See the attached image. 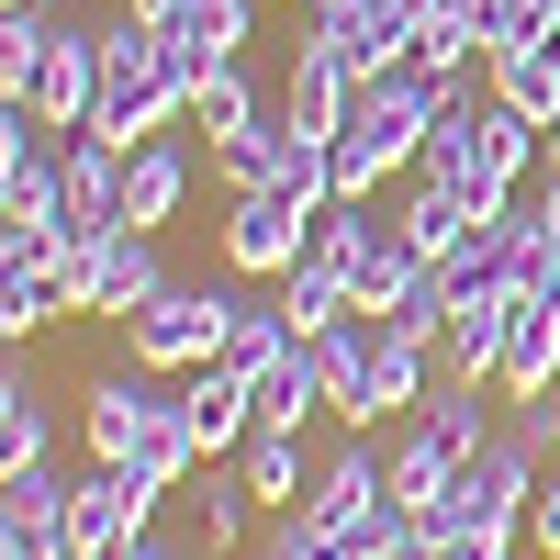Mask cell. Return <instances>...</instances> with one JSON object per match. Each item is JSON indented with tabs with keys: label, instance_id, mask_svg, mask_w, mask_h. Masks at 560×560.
I'll list each match as a JSON object with an SVG mask.
<instances>
[{
	"label": "cell",
	"instance_id": "obj_5",
	"mask_svg": "<svg viewBox=\"0 0 560 560\" xmlns=\"http://www.w3.org/2000/svg\"><path fill=\"white\" fill-rule=\"evenodd\" d=\"M314 224H325V202H314V191H292V179H258V191H236V202H224L213 247H224V269L280 280V269L314 247Z\"/></svg>",
	"mask_w": 560,
	"mask_h": 560
},
{
	"label": "cell",
	"instance_id": "obj_25",
	"mask_svg": "<svg viewBox=\"0 0 560 560\" xmlns=\"http://www.w3.org/2000/svg\"><path fill=\"white\" fill-rule=\"evenodd\" d=\"M68 314V292H57V269H23V258H0V337H34V325H57Z\"/></svg>",
	"mask_w": 560,
	"mask_h": 560
},
{
	"label": "cell",
	"instance_id": "obj_31",
	"mask_svg": "<svg viewBox=\"0 0 560 560\" xmlns=\"http://www.w3.org/2000/svg\"><path fill=\"white\" fill-rule=\"evenodd\" d=\"M538 147H549V179H560V113H549V124H538Z\"/></svg>",
	"mask_w": 560,
	"mask_h": 560
},
{
	"label": "cell",
	"instance_id": "obj_30",
	"mask_svg": "<svg viewBox=\"0 0 560 560\" xmlns=\"http://www.w3.org/2000/svg\"><path fill=\"white\" fill-rule=\"evenodd\" d=\"M538 427H549V459H560V382L538 393Z\"/></svg>",
	"mask_w": 560,
	"mask_h": 560
},
{
	"label": "cell",
	"instance_id": "obj_2",
	"mask_svg": "<svg viewBox=\"0 0 560 560\" xmlns=\"http://www.w3.org/2000/svg\"><path fill=\"white\" fill-rule=\"evenodd\" d=\"M527 168H549L538 124H527L516 102H493V90H471V79H459V102L438 113L427 158H415V179H438V191H459L471 213H504V202H516V179H527Z\"/></svg>",
	"mask_w": 560,
	"mask_h": 560
},
{
	"label": "cell",
	"instance_id": "obj_10",
	"mask_svg": "<svg viewBox=\"0 0 560 560\" xmlns=\"http://www.w3.org/2000/svg\"><path fill=\"white\" fill-rule=\"evenodd\" d=\"M459 471H471V448H459L438 415H415V427H404V448H393V493L415 504V527H438V516H448Z\"/></svg>",
	"mask_w": 560,
	"mask_h": 560
},
{
	"label": "cell",
	"instance_id": "obj_26",
	"mask_svg": "<svg viewBox=\"0 0 560 560\" xmlns=\"http://www.w3.org/2000/svg\"><path fill=\"white\" fill-rule=\"evenodd\" d=\"M471 34H482V57H504V45H538V0H471Z\"/></svg>",
	"mask_w": 560,
	"mask_h": 560
},
{
	"label": "cell",
	"instance_id": "obj_24",
	"mask_svg": "<svg viewBox=\"0 0 560 560\" xmlns=\"http://www.w3.org/2000/svg\"><path fill=\"white\" fill-rule=\"evenodd\" d=\"M280 348H292V314H280V303H236V337H224V359H213V370H236V382L258 393Z\"/></svg>",
	"mask_w": 560,
	"mask_h": 560
},
{
	"label": "cell",
	"instance_id": "obj_16",
	"mask_svg": "<svg viewBox=\"0 0 560 560\" xmlns=\"http://www.w3.org/2000/svg\"><path fill=\"white\" fill-rule=\"evenodd\" d=\"M348 102H359V79L325 57V45H292V79H280V113H292L303 135H337L348 124Z\"/></svg>",
	"mask_w": 560,
	"mask_h": 560
},
{
	"label": "cell",
	"instance_id": "obj_12",
	"mask_svg": "<svg viewBox=\"0 0 560 560\" xmlns=\"http://www.w3.org/2000/svg\"><path fill=\"white\" fill-rule=\"evenodd\" d=\"M179 202H191V147L179 135H147V147H124V224H179Z\"/></svg>",
	"mask_w": 560,
	"mask_h": 560
},
{
	"label": "cell",
	"instance_id": "obj_4",
	"mask_svg": "<svg viewBox=\"0 0 560 560\" xmlns=\"http://www.w3.org/2000/svg\"><path fill=\"white\" fill-rule=\"evenodd\" d=\"M224 337H236V292H213V280H168V292L147 314H124V359H147V370H213Z\"/></svg>",
	"mask_w": 560,
	"mask_h": 560
},
{
	"label": "cell",
	"instance_id": "obj_29",
	"mask_svg": "<svg viewBox=\"0 0 560 560\" xmlns=\"http://www.w3.org/2000/svg\"><path fill=\"white\" fill-rule=\"evenodd\" d=\"M538 213H549V280H560V179H538Z\"/></svg>",
	"mask_w": 560,
	"mask_h": 560
},
{
	"label": "cell",
	"instance_id": "obj_19",
	"mask_svg": "<svg viewBox=\"0 0 560 560\" xmlns=\"http://www.w3.org/2000/svg\"><path fill=\"white\" fill-rule=\"evenodd\" d=\"M493 68V102H516L527 124H549L560 113V45L538 34V45H504V57H482Z\"/></svg>",
	"mask_w": 560,
	"mask_h": 560
},
{
	"label": "cell",
	"instance_id": "obj_32",
	"mask_svg": "<svg viewBox=\"0 0 560 560\" xmlns=\"http://www.w3.org/2000/svg\"><path fill=\"white\" fill-rule=\"evenodd\" d=\"M280 12H292V0H280Z\"/></svg>",
	"mask_w": 560,
	"mask_h": 560
},
{
	"label": "cell",
	"instance_id": "obj_13",
	"mask_svg": "<svg viewBox=\"0 0 560 560\" xmlns=\"http://www.w3.org/2000/svg\"><path fill=\"white\" fill-rule=\"evenodd\" d=\"M236 471H247V493L269 504V516H292V504L314 493V448H303V427H269L258 415V427L236 438Z\"/></svg>",
	"mask_w": 560,
	"mask_h": 560
},
{
	"label": "cell",
	"instance_id": "obj_18",
	"mask_svg": "<svg viewBox=\"0 0 560 560\" xmlns=\"http://www.w3.org/2000/svg\"><path fill=\"white\" fill-rule=\"evenodd\" d=\"M258 113H269V102H258V79L224 57V68H202V79H191V113H179V124H191L202 147H224V135H247Z\"/></svg>",
	"mask_w": 560,
	"mask_h": 560
},
{
	"label": "cell",
	"instance_id": "obj_15",
	"mask_svg": "<svg viewBox=\"0 0 560 560\" xmlns=\"http://www.w3.org/2000/svg\"><path fill=\"white\" fill-rule=\"evenodd\" d=\"M493 359H504V292H459L448 303V337H438V370L493 393Z\"/></svg>",
	"mask_w": 560,
	"mask_h": 560
},
{
	"label": "cell",
	"instance_id": "obj_7",
	"mask_svg": "<svg viewBox=\"0 0 560 560\" xmlns=\"http://www.w3.org/2000/svg\"><path fill=\"white\" fill-rule=\"evenodd\" d=\"M158 370L135 359V370H102V382L79 393V438H90V459H102V471H124L135 448H147V427H158Z\"/></svg>",
	"mask_w": 560,
	"mask_h": 560
},
{
	"label": "cell",
	"instance_id": "obj_27",
	"mask_svg": "<svg viewBox=\"0 0 560 560\" xmlns=\"http://www.w3.org/2000/svg\"><path fill=\"white\" fill-rule=\"evenodd\" d=\"M527 549L560 560V471H538V493H527Z\"/></svg>",
	"mask_w": 560,
	"mask_h": 560
},
{
	"label": "cell",
	"instance_id": "obj_8",
	"mask_svg": "<svg viewBox=\"0 0 560 560\" xmlns=\"http://www.w3.org/2000/svg\"><path fill=\"white\" fill-rule=\"evenodd\" d=\"M549 382H560V280H538V292L504 303V359H493L504 404H538Z\"/></svg>",
	"mask_w": 560,
	"mask_h": 560
},
{
	"label": "cell",
	"instance_id": "obj_22",
	"mask_svg": "<svg viewBox=\"0 0 560 560\" xmlns=\"http://www.w3.org/2000/svg\"><path fill=\"white\" fill-rule=\"evenodd\" d=\"M45 45H57V12H45V0H0V102H23V90H34Z\"/></svg>",
	"mask_w": 560,
	"mask_h": 560
},
{
	"label": "cell",
	"instance_id": "obj_14",
	"mask_svg": "<svg viewBox=\"0 0 560 560\" xmlns=\"http://www.w3.org/2000/svg\"><path fill=\"white\" fill-rule=\"evenodd\" d=\"M68 224H124V147L68 124Z\"/></svg>",
	"mask_w": 560,
	"mask_h": 560
},
{
	"label": "cell",
	"instance_id": "obj_17",
	"mask_svg": "<svg viewBox=\"0 0 560 560\" xmlns=\"http://www.w3.org/2000/svg\"><path fill=\"white\" fill-rule=\"evenodd\" d=\"M158 292H168L158 236H147V224H113V247H102V314H147Z\"/></svg>",
	"mask_w": 560,
	"mask_h": 560
},
{
	"label": "cell",
	"instance_id": "obj_9",
	"mask_svg": "<svg viewBox=\"0 0 560 560\" xmlns=\"http://www.w3.org/2000/svg\"><path fill=\"white\" fill-rule=\"evenodd\" d=\"M23 102L45 124H90V102H102V23H57V45H45V68Z\"/></svg>",
	"mask_w": 560,
	"mask_h": 560
},
{
	"label": "cell",
	"instance_id": "obj_6",
	"mask_svg": "<svg viewBox=\"0 0 560 560\" xmlns=\"http://www.w3.org/2000/svg\"><path fill=\"white\" fill-rule=\"evenodd\" d=\"M158 482H135V471H102V459H90V471L68 482V560H102V549H124V538H147L158 527Z\"/></svg>",
	"mask_w": 560,
	"mask_h": 560
},
{
	"label": "cell",
	"instance_id": "obj_21",
	"mask_svg": "<svg viewBox=\"0 0 560 560\" xmlns=\"http://www.w3.org/2000/svg\"><path fill=\"white\" fill-rule=\"evenodd\" d=\"M292 135H303V124L269 102V113H258L247 135H224V147H213V168L236 179V191H258V179H280V168H292Z\"/></svg>",
	"mask_w": 560,
	"mask_h": 560
},
{
	"label": "cell",
	"instance_id": "obj_20",
	"mask_svg": "<svg viewBox=\"0 0 560 560\" xmlns=\"http://www.w3.org/2000/svg\"><path fill=\"white\" fill-rule=\"evenodd\" d=\"M247 527H258V493H247V471H202V493H191V538H202V560H236L247 549Z\"/></svg>",
	"mask_w": 560,
	"mask_h": 560
},
{
	"label": "cell",
	"instance_id": "obj_23",
	"mask_svg": "<svg viewBox=\"0 0 560 560\" xmlns=\"http://www.w3.org/2000/svg\"><path fill=\"white\" fill-rule=\"evenodd\" d=\"M23 459H57V415H45V393L23 382H0V471H23Z\"/></svg>",
	"mask_w": 560,
	"mask_h": 560
},
{
	"label": "cell",
	"instance_id": "obj_28",
	"mask_svg": "<svg viewBox=\"0 0 560 560\" xmlns=\"http://www.w3.org/2000/svg\"><path fill=\"white\" fill-rule=\"evenodd\" d=\"M102 560H191V549H179L168 527H147V538H124V549H102Z\"/></svg>",
	"mask_w": 560,
	"mask_h": 560
},
{
	"label": "cell",
	"instance_id": "obj_3",
	"mask_svg": "<svg viewBox=\"0 0 560 560\" xmlns=\"http://www.w3.org/2000/svg\"><path fill=\"white\" fill-rule=\"evenodd\" d=\"M179 113H191V90H179L168 34H158L147 12L102 23V102H90V135H113V147H147V135H168Z\"/></svg>",
	"mask_w": 560,
	"mask_h": 560
},
{
	"label": "cell",
	"instance_id": "obj_11",
	"mask_svg": "<svg viewBox=\"0 0 560 560\" xmlns=\"http://www.w3.org/2000/svg\"><path fill=\"white\" fill-rule=\"evenodd\" d=\"M370 348H382V314H337V325L314 337L325 415H337V427H370Z\"/></svg>",
	"mask_w": 560,
	"mask_h": 560
},
{
	"label": "cell",
	"instance_id": "obj_1",
	"mask_svg": "<svg viewBox=\"0 0 560 560\" xmlns=\"http://www.w3.org/2000/svg\"><path fill=\"white\" fill-rule=\"evenodd\" d=\"M448 102H459V79L427 68V57H404V68H382V79H359L348 124L325 135V158H337V202H382V179L427 158V135H438Z\"/></svg>",
	"mask_w": 560,
	"mask_h": 560
}]
</instances>
